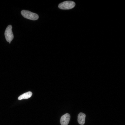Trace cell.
I'll list each match as a JSON object with an SVG mask.
<instances>
[{
	"instance_id": "obj_1",
	"label": "cell",
	"mask_w": 125,
	"mask_h": 125,
	"mask_svg": "<svg viewBox=\"0 0 125 125\" xmlns=\"http://www.w3.org/2000/svg\"><path fill=\"white\" fill-rule=\"evenodd\" d=\"M21 14L26 19L32 20H36L39 18L37 14L33 13L30 11L23 10L21 11Z\"/></svg>"
},
{
	"instance_id": "obj_2",
	"label": "cell",
	"mask_w": 125,
	"mask_h": 125,
	"mask_svg": "<svg viewBox=\"0 0 125 125\" xmlns=\"http://www.w3.org/2000/svg\"><path fill=\"white\" fill-rule=\"evenodd\" d=\"M76 3L73 1H66L59 4L58 8L62 10H69L75 7Z\"/></svg>"
},
{
	"instance_id": "obj_3",
	"label": "cell",
	"mask_w": 125,
	"mask_h": 125,
	"mask_svg": "<svg viewBox=\"0 0 125 125\" xmlns=\"http://www.w3.org/2000/svg\"><path fill=\"white\" fill-rule=\"evenodd\" d=\"M12 29V26L10 25L8 26L5 31V35L6 39L9 42H11L14 39V35Z\"/></svg>"
},
{
	"instance_id": "obj_4",
	"label": "cell",
	"mask_w": 125,
	"mask_h": 125,
	"mask_svg": "<svg viewBox=\"0 0 125 125\" xmlns=\"http://www.w3.org/2000/svg\"><path fill=\"white\" fill-rule=\"evenodd\" d=\"M71 116L68 113H66L61 118L60 123L61 125H68L70 121Z\"/></svg>"
},
{
	"instance_id": "obj_5",
	"label": "cell",
	"mask_w": 125,
	"mask_h": 125,
	"mask_svg": "<svg viewBox=\"0 0 125 125\" xmlns=\"http://www.w3.org/2000/svg\"><path fill=\"white\" fill-rule=\"evenodd\" d=\"M86 115L84 113H80L78 115L77 121L78 123L81 125H84L85 123V118Z\"/></svg>"
},
{
	"instance_id": "obj_6",
	"label": "cell",
	"mask_w": 125,
	"mask_h": 125,
	"mask_svg": "<svg viewBox=\"0 0 125 125\" xmlns=\"http://www.w3.org/2000/svg\"><path fill=\"white\" fill-rule=\"evenodd\" d=\"M32 95V93L30 91L27 92L23 94L22 95L19 96L18 98L19 100H22L23 99H27L31 97Z\"/></svg>"
}]
</instances>
